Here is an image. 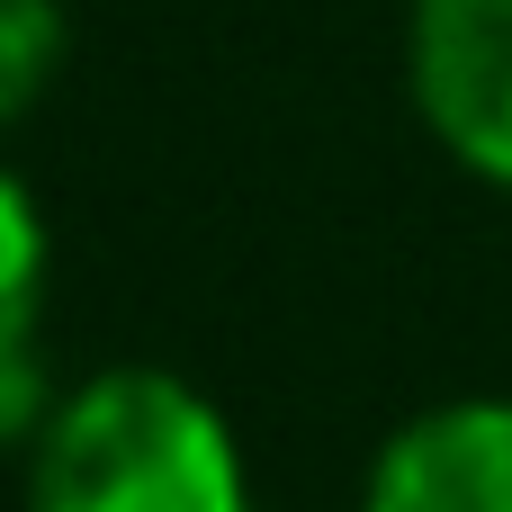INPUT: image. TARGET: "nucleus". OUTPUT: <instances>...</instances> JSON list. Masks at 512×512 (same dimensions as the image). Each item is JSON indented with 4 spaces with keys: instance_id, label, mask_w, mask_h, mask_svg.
I'll use <instances>...</instances> for the list:
<instances>
[{
    "instance_id": "f257e3e1",
    "label": "nucleus",
    "mask_w": 512,
    "mask_h": 512,
    "mask_svg": "<svg viewBox=\"0 0 512 512\" xmlns=\"http://www.w3.org/2000/svg\"><path fill=\"white\" fill-rule=\"evenodd\" d=\"M27 512H252L216 405L171 369H99L36 423Z\"/></svg>"
},
{
    "instance_id": "20e7f679",
    "label": "nucleus",
    "mask_w": 512,
    "mask_h": 512,
    "mask_svg": "<svg viewBox=\"0 0 512 512\" xmlns=\"http://www.w3.org/2000/svg\"><path fill=\"white\" fill-rule=\"evenodd\" d=\"M63 0H0V126L27 117L63 63Z\"/></svg>"
},
{
    "instance_id": "7ed1b4c3",
    "label": "nucleus",
    "mask_w": 512,
    "mask_h": 512,
    "mask_svg": "<svg viewBox=\"0 0 512 512\" xmlns=\"http://www.w3.org/2000/svg\"><path fill=\"white\" fill-rule=\"evenodd\" d=\"M369 512H512V405L468 396L414 414L378 450Z\"/></svg>"
},
{
    "instance_id": "423d86ee",
    "label": "nucleus",
    "mask_w": 512,
    "mask_h": 512,
    "mask_svg": "<svg viewBox=\"0 0 512 512\" xmlns=\"http://www.w3.org/2000/svg\"><path fill=\"white\" fill-rule=\"evenodd\" d=\"M54 405H45V369H36V351L27 342H0V441H18V432H36Z\"/></svg>"
},
{
    "instance_id": "f03ea898",
    "label": "nucleus",
    "mask_w": 512,
    "mask_h": 512,
    "mask_svg": "<svg viewBox=\"0 0 512 512\" xmlns=\"http://www.w3.org/2000/svg\"><path fill=\"white\" fill-rule=\"evenodd\" d=\"M405 72L423 126L477 180L512 189V0H414Z\"/></svg>"
},
{
    "instance_id": "39448f33",
    "label": "nucleus",
    "mask_w": 512,
    "mask_h": 512,
    "mask_svg": "<svg viewBox=\"0 0 512 512\" xmlns=\"http://www.w3.org/2000/svg\"><path fill=\"white\" fill-rule=\"evenodd\" d=\"M36 297H45V216H36V198L0 171V342H27Z\"/></svg>"
}]
</instances>
